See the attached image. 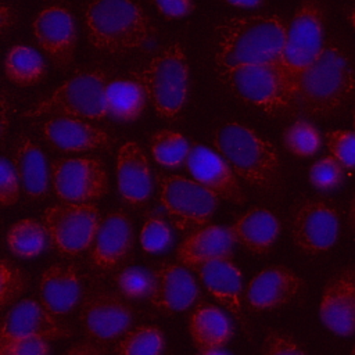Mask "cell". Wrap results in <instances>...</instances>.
Returning a JSON list of instances; mask_svg holds the SVG:
<instances>
[{
	"label": "cell",
	"mask_w": 355,
	"mask_h": 355,
	"mask_svg": "<svg viewBox=\"0 0 355 355\" xmlns=\"http://www.w3.org/2000/svg\"><path fill=\"white\" fill-rule=\"evenodd\" d=\"M283 144L291 154L306 158L319 151L322 137L319 130L311 122L298 119L286 128L283 133Z\"/></svg>",
	"instance_id": "cell-34"
},
{
	"label": "cell",
	"mask_w": 355,
	"mask_h": 355,
	"mask_svg": "<svg viewBox=\"0 0 355 355\" xmlns=\"http://www.w3.org/2000/svg\"><path fill=\"white\" fill-rule=\"evenodd\" d=\"M47 230L43 222L25 218L15 222L7 232V245L10 251L21 258L37 257L46 245Z\"/></svg>",
	"instance_id": "cell-31"
},
{
	"label": "cell",
	"mask_w": 355,
	"mask_h": 355,
	"mask_svg": "<svg viewBox=\"0 0 355 355\" xmlns=\"http://www.w3.org/2000/svg\"><path fill=\"white\" fill-rule=\"evenodd\" d=\"M348 19H349V22H351L352 28L355 29V8H352V10H351V12L348 14Z\"/></svg>",
	"instance_id": "cell-50"
},
{
	"label": "cell",
	"mask_w": 355,
	"mask_h": 355,
	"mask_svg": "<svg viewBox=\"0 0 355 355\" xmlns=\"http://www.w3.org/2000/svg\"><path fill=\"white\" fill-rule=\"evenodd\" d=\"M133 319L132 306L110 291L87 295L79 313L85 336L98 345L119 341L132 329Z\"/></svg>",
	"instance_id": "cell-12"
},
{
	"label": "cell",
	"mask_w": 355,
	"mask_h": 355,
	"mask_svg": "<svg viewBox=\"0 0 355 355\" xmlns=\"http://www.w3.org/2000/svg\"><path fill=\"white\" fill-rule=\"evenodd\" d=\"M21 187L31 200L44 198L49 190V171L40 147L22 135L17 140L14 161Z\"/></svg>",
	"instance_id": "cell-27"
},
{
	"label": "cell",
	"mask_w": 355,
	"mask_h": 355,
	"mask_svg": "<svg viewBox=\"0 0 355 355\" xmlns=\"http://www.w3.org/2000/svg\"><path fill=\"white\" fill-rule=\"evenodd\" d=\"M7 101H6V96L3 94L1 97V136H4L6 130H7Z\"/></svg>",
	"instance_id": "cell-47"
},
{
	"label": "cell",
	"mask_w": 355,
	"mask_h": 355,
	"mask_svg": "<svg viewBox=\"0 0 355 355\" xmlns=\"http://www.w3.org/2000/svg\"><path fill=\"white\" fill-rule=\"evenodd\" d=\"M115 280L119 291L126 298H144L151 291L153 273L137 266H128L119 270Z\"/></svg>",
	"instance_id": "cell-37"
},
{
	"label": "cell",
	"mask_w": 355,
	"mask_h": 355,
	"mask_svg": "<svg viewBox=\"0 0 355 355\" xmlns=\"http://www.w3.org/2000/svg\"><path fill=\"white\" fill-rule=\"evenodd\" d=\"M7 79L17 86H33L46 75V62L31 46H12L4 60Z\"/></svg>",
	"instance_id": "cell-30"
},
{
	"label": "cell",
	"mask_w": 355,
	"mask_h": 355,
	"mask_svg": "<svg viewBox=\"0 0 355 355\" xmlns=\"http://www.w3.org/2000/svg\"><path fill=\"white\" fill-rule=\"evenodd\" d=\"M165 348L164 333L150 324L132 327L116 341V355H162Z\"/></svg>",
	"instance_id": "cell-33"
},
{
	"label": "cell",
	"mask_w": 355,
	"mask_h": 355,
	"mask_svg": "<svg viewBox=\"0 0 355 355\" xmlns=\"http://www.w3.org/2000/svg\"><path fill=\"white\" fill-rule=\"evenodd\" d=\"M324 15L320 4L305 0L295 10L288 25L287 39L279 67L288 97L293 98L302 73L312 65L323 49Z\"/></svg>",
	"instance_id": "cell-7"
},
{
	"label": "cell",
	"mask_w": 355,
	"mask_h": 355,
	"mask_svg": "<svg viewBox=\"0 0 355 355\" xmlns=\"http://www.w3.org/2000/svg\"><path fill=\"white\" fill-rule=\"evenodd\" d=\"M129 75L144 89L159 118H179L186 104L189 82V61L182 44L165 46L144 64L132 68Z\"/></svg>",
	"instance_id": "cell-5"
},
{
	"label": "cell",
	"mask_w": 355,
	"mask_h": 355,
	"mask_svg": "<svg viewBox=\"0 0 355 355\" xmlns=\"http://www.w3.org/2000/svg\"><path fill=\"white\" fill-rule=\"evenodd\" d=\"M229 6L240 8H255L262 4L263 0H225Z\"/></svg>",
	"instance_id": "cell-46"
},
{
	"label": "cell",
	"mask_w": 355,
	"mask_h": 355,
	"mask_svg": "<svg viewBox=\"0 0 355 355\" xmlns=\"http://www.w3.org/2000/svg\"><path fill=\"white\" fill-rule=\"evenodd\" d=\"M197 355H229V354L225 352L223 349H204V351H198Z\"/></svg>",
	"instance_id": "cell-49"
},
{
	"label": "cell",
	"mask_w": 355,
	"mask_h": 355,
	"mask_svg": "<svg viewBox=\"0 0 355 355\" xmlns=\"http://www.w3.org/2000/svg\"><path fill=\"white\" fill-rule=\"evenodd\" d=\"M343 179L344 168L333 155L319 158L309 168V182L318 190H333L343 183Z\"/></svg>",
	"instance_id": "cell-35"
},
{
	"label": "cell",
	"mask_w": 355,
	"mask_h": 355,
	"mask_svg": "<svg viewBox=\"0 0 355 355\" xmlns=\"http://www.w3.org/2000/svg\"><path fill=\"white\" fill-rule=\"evenodd\" d=\"M32 29L39 46L58 67L72 64L76 28L71 12L65 7L58 4L44 7L35 17Z\"/></svg>",
	"instance_id": "cell-15"
},
{
	"label": "cell",
	"mask_w": 355,
	"mask_h": 355,
	"mask_svg": "<svg viewBox=\"0 0 355 355\" xmlns=\"http://www.w3.org/2000/svg\"><path fill=\"white\" fill-rule=\"evenodd\" d=\"M355 92V71L344 50L324 44L318 58L302 73L293 98L300 112L312 118L337 114Z\"/></svg>",
	"instance_id": "cell-3"
},
{
	"label": "cell",
	"mask_w": 355,
	"mask_h": 355,
	"mask_svg": "<svg viewBox=\"0 0 355 355\" xmlns=\"http://www.w3.org/2000/svg\"><path fill=\"white\" fill-rule=\"evenodd\" d=\"M302 288V279L284 265H272L261 270L245 288V301L251 311L270 312L291 302Z\"/></svg>",
	"instance_id": "cell-18"
},
{
	"label": "cell",
	"mask_w": 355,
	"mask_h": 355,
	"mask_svg": "<svg viewBox=\"0 0 355 355\" xmlns=\"http://www.w3.org/2000/svg\"><path fill=\"white\" fill-rule=\"evenodd\" d=\"M287 32V24L276 14L239 15L223 19L215 29L216 71L279 62Z\"/></svg>",
	"instance_id": "cell-1"
},
{
	"label": "cell",
	"mask_w": 355,
	"mask_h": 355,
	"mask_svg": "<svg viewBox=\"0 0 355 355\" xmlns=\"http://www.w3.org/2000/svg\"><path fill=\"white\" fill-rule=\"evenodd\" d=\"M28 277L14 263L3 259L0 263V305L6 308L15 302L26 290Z\"/></svg>",
	"instance_id": "cell-36"
},
{
	"label": "cell",
	"mask_w": 355,
	"mask_h": 355,
	"mask_svg": "<svg viewBox=\"0 0 355 355\" xmlns=\"http://www.w3.org/2000/svg\"><path fill=\"white\" fill-rule=\"evenodd\" d=\"M21 183L17 175L14 164L7 158L1 157L0 161V204L3 207L14 205L21 193Z\"/></svg>",
	"instance_id": "cell-41"
},
{
	"label": "cell",
	"mask_w": 355,
	"mask_h": 355,
	"mask_svg": "<svg viewBox=\"0 0 355 355\" xmlns=\"http://www.w3.org/2000/svg\"><path fill=\"white\" fill-rule=\"evenodd\" d=\"M172 241V233L168 223L159 216H150L140 232L141 248L148 254L164 251Z\"/></svg>",
	"instance_id": "cell-38"
},
{
	"label": "cell",
	"mask_w": 355,
	"mask_h": 355,
	"mask_svg": "<svg viewBox=\"0 0 355 355\" xmlns=\"http://www.w3.org/2000/svg\"><path fill=\"white\" fill-rule=\"evenodd\" d=\"M186 165L194 180L212 191L218 198L237 205L245 202V194L239 184L236 173L220 154L196 144L190 150Z\"/></svg>",
	"instance_id": "cell-19"
},
{
	"label": "cell",
	"mask_w": 355,
	"mask_h": 355,
	"mask_svg": "<svg viewBox=\"0 0 355 355\" xmlns=\"http://www.w3.org/2000/svg\"><path fill=\"white\" fill-rule=\"evenodd\" d=\"M326 143L333 155L344 169H355V132L333 129L326 133Z\"/></svg>",
	"instance_id": "cell-39"
},
{
	"label": "cell",
	"mask_w": 355,
	"mask_h": 355,
	"mask_svg": "<svg viewBox=\"0 0 355 355\" xmlns=\"http://www.w3.org/2000/svg\"><path fill=\"white\" fill-rule=\"evenodd\" d=\"M107 75L101 69L79 71L53 90L47 97L25 111V116H71L101 121L108 115Z\"/></svg>",
	"instance_id": "cell-6"
},
{
	"label": "cell",
	"mask_w": 355,
	"mask_h": 355,
	"mask_svg": "<svg viewBox=\"0 0 355 355\" xmlns=\"http://www.w3.org/2000/svg\"><path fill=\"white\" fill-rule=\"evenodd\" d=\"M261 355H308L301 344L288 333L272 330L266 334Z\"/></svg>",
	"instance_id": "cell-40"
},
{
	"label": "cell",
	"mask_w": 355,
	"mask_h": 355,
	"mask_svg": "<svg viewBox=\"0 0 355 355\" xmlns=\"http://www.w3.org/2000/svg\"><path fill=\"white\" fill-rule=\"evenodd\" d=\"M132 245L133 226L129 216L121 209L111 211L103 218L93 243L92 263L97 269L110 270L129 255Z\"/></svg>",
	"instance_id": "cell-23"
},
{
	"label": "cell",
	"mask_w": 355,
	"mask_h": 355,
	"mask_svg": "<svg viewBox=\"0 0 355 355\" xmlns=\"http://www.w3.org/2000/svg\"><path fill=\"white\" fill-rule=\"evenodd\" d=\"M65 355H108V354L98 344L92 341H83L69 347Z\"/></svg>",
	"instance_id": "cell-44"
},
{
	"label": "cell",
	"mask_w": 355,
	"mask_h": 355,
	"mask_svg": "<svg viewBox=\"0 0 355 355\" xmlns=\"http://www.w3.org/2000/svg\"><path fill=\"white\" fill-rule=\"evenodd\" d=\"M214 146L237 178L261 191H272L282 178V161L273 143L252 128L227 122L214 133Z\"/></svg>",
	"instance_id": "cell-4"
},
{
	"label": "cell",
	"mask_w": 355,
	"mask_h": 355,
	"mask_svg": "<svg viewBox=\"0 0 355 355\" xmlns=\"http://www.w3.org/2000/svg\"><path fill=\"white\" fill-rule=\"evenodd\" d=\"M349 355H355V345L352 347V349H351V352H349Z\"/></svg>",
	"instance_id": "cell-52"
},
{
	"label": "cell",
	"mask_w": 355,
	"mask_h": 355,
	"mask_svg": "<svg viewBox=\"0 0 355 355\" xmlns=\"http://www.w3.org/2000/svg\"><path fill=\"white\" fill-rule=\"evenodd\" d=\"M116 186L121 198L132 207L144 205L153 194L148 161L136 141H125L118 150Z\"/></svg>",
	"instance_id": "cell-21"
},
{
	"label": "cell",
	"mask_w": 355,
	"mask_h": 355,
	"mask_svg": "<svg viewBox=\"0 0 355 355\" xmlns=\"http://www.w3.org/2000/svg\"><path fill=\"white\" fill-rule=\"evenodd\" d=\"M319 316L334 334H355V262L336 272L324 284Z\"/></svg>",
	"instance_id": "cell-14"
},
{
	"label": "cell",
	"mask_w": 355,
	"mask_h": 355,
	"mask_svg": "<svg viewBox=\"0 0 355 355\" xmlns=\"http://www.w3.org/2000/svg\"><path fill=\"white\" fill-rule=\"evenodd\" d=\"M0 355H3V354H0Z\"/></svg>",
	"instance_id": "cell-53"
},
{
	"label": "cell",
	"mask_w": 355,
	"mask_h": 355,
	"mask_svg": "<svg viewBox=\"0 0 355 355\" xmlns=\"http://www.w3.org/2000/svg\"><path fill=\"white\" fill-rule=\"evenodd\" d=\"M71 336V330L40 301L26 298L18 301L6 315L0 340L39 337L57 340Z\"/></svg>",
	"instance_id": "cell-17"
},
{
	"label": "cell",
	"mask_w": 355,
	"mask_h": 355,
	"mask_svg": "<svg viewBox=\"0 0 355 355\" xmlns=\"http://www.w3.org/2000/svg\"><path fill=\"white\" fill-rule=\"evenodd\" d=\"M87 42L107 55H128L148 46L157 28L133 0H92L85 10Z\"/></svg>",
	"instance_id": "cell-2"
},
{
	"label": "cell",
	"mask_w": 355,
	"mask_h": 355,
	"mask_svg": "<svg viewBox=\"0 0 355 355\" xmlns=\"http://www.w3.org/2000/svg\"><path fill=\"white\" fill-rule=\"evenodd\" d=\"M239 244L252 254H266L279 239V218L263 207H255L240 215L230 226Z\"/></svg>",
	"instance_id": "cell-26"
},
{
	"label": "cell",
	"mask_w": 355,
	"mask_h": 355,
	"mask_svg": "<svg viewBox=\"0 0 355 355\" xmlns=\"http://www.w3.org/2000/svg\"><path fill=\"white\" fill-rule=\"evenodd\" d=\"M40 130L53 147L67 153L108 148L114 141L112 136L104 129L85 119L71 116H51L42 123Z\"/></svg>",
	"instance_id": "cell-20"
},
{
	"label": "cell",
	"mask_w": 355,
	"mask_h": 355,
	"mask_svg": "<svg viewBox=\"0 0 355 355\" xmlns=\"http://www.w3.org/2000/svg\"><path fill=\"white\" fill-rule=\"evenodd\" d=\"M189 331L198 351L222 349L233 337V324L220 308L200 304L190 315Z\"/></svg>",
	"instance_id": "cell-28"
},
{
	"label": "cell",
	"mask_w": 355,
	"mask_h": 355,
	"mask_svg": "<svg viewBox=\"0 0 355 355\" xmlns=\"http://www.w3.org/2000/svg\"><path fill=\"white\" fill-rule=\"evenodd\" d=\"M80 290L79 272L68 263L50 265L39 280L40 302L55 316H64L75 309Z\"/></svg>",
	"instance_id": "cell-25"
},
{
	"label": "cell",
	"mask_w": 355,
	"mask_h": 355,
	"mask_svg": "<svg viewBox=\"0 0 355 355\" xmlns=\"http://www.w3.org/2000/svg\"><path fill=\"white\" fill-rule=\"evenodd\" d=\"M348 223L352 227V230L355 232V196L352 197L351 202H349V208H348Z\"/></svg>",
	"instance_id": "cell-48"
},
{
	"label": "cell",
	"mask_w": 355,
	"mask_h": 355,
	"mask_svg": "<svg viewBox=\"0 0 355 355\" xmlns=\"http://www.w3.org/2000/svg\"><path fill=\"white\" fill-rule=\"evenodd\" d=\"M352 125H354V132H355V111L352 114Z\"/></svg>",
	"instance_id": "cell-51"
},
{
	"label": "cell",
	"mask_w": 355,
	"mask_h": 355,
	"mask_svg": "<svg viewBox=\"0 0 355 355\" xmlns=\"http://www.w3.org/2000/svg\"><path fill=\"white\" fill-rule=\"evenodd\" d=\"M340 234V215L334 205L324 200H305L291 216V239L305 254L316 255L329 251Z\"/></svg>",
	"instance_id": "cell-13"
},
{
	"label": "cell",
	"mask_w": 355,
	"mask_h": 355,
	"mask_svg": "<svg viewBox=\"0 0 355 355\" xmlns=\"http://www.w3.org/2000/svg\"><path fill=\"white\" fill-rule=\"evenodd\" d=\"M236 243L230 227L207 225L186 236L176 250V257L183 266L194 269L209 261L232 259Z\"/></svg>",
	"instance_id": "cell-22"
},
{
	"label": "cell",
	"mask_w": 355,
	"mask_h": 355,
	"mask_svg": "<svg viewBox=\"0 0 355 355\" xmlns=\"http://www.w3.org/2000/svg\"><path fill=\"white\" fill-rule=\"evenodd\" d=\"M187 139L171 129H162L150 136V151L155 162L165 168H176L187 161L190 154Z\"/></svg>",
	"instance_id": "cell-32"
},
{
	"label": "cell",
	"mask_w": 355,
	"mask_h": 355,
	"mask_svg": "<svg viewBox=\"0 0 355 355\" xmlns=\"http://www.w3.org/2000/svg\"><path fill=\"white\" fill-rule=\"evenodd\" d=\"M51 183L62 202L83 204L104 197L108 191L107 169L100 158H60L51 164Z\"/></svg>",
	"instance_id": "cell-11"
},
{
	"label": "cell",
	"mask_w": 355,
	"mask_h": 355,
	"mask_svg": "<svg viewBox=\"0 0 355 355\" xmlns=\"http://www.w3.org/2000/svg\"><path fill=\"white\" fill-rule=\"evenodd\" d=\"M42 222L57 251L73 257L94 243L103 218L93 202H62L47 207L42 214Z\"/></svg>",
	"instance_id": "cell-10"
},
{
	"label": "cell",
	"mask_w": 355,
	"mask_h": 355,
	"mask_svg": "<svg viewBox=\"0 0 355 355\" xmlns=\"http://www.w3.org/2000/svg\"><path fill=\"white\" fill-rule=\"evenodd\" d=\"M200 297V288L186 266L165 262L153 272L148 302L162 313L187 311Z\"/></svg>",
	"instance_id": "cell-16"
},
{
	"label": "cell",
	"mask_w": 355,
	"mask_h": 355,
	"mask_svg": "<svg viewBox=\"0 0 355 355\" xmlns=\"http://www.w3.org/2000/svg\"><path fill=\"white\" fill-rule=\"evenodd\" d=\"M159 201L180 232H194L211 220L219 198L198 182L179 175L157 176Z\"/></svg>",
	"instance_id": "cell-8"
},
{
	"label": "cell",
	"mask_w": 355,
	"mask_h": 355,
	"mask_svg": "<svg viewBox=\"0 0 355 355\" xmlns=\"http://www.w3.org/2000/svg\"><path fill=\"white\" fill-rule=\"evenodd\" d=\"M15 22V12L14 10L3 3L1 7H0V26H1V33H6L7 31L11 29V26L14 25Z\"/></svg>",
	"instance_id": "cell-45"
},
{
	"label": "cell",
	"mask_w": 355,
	"mask_h": 355,
	"mask_svg": "<svg viewBox=\"0 0 355 355\" xmlns=\"http://www.w3.org/2000/svg\"><path fill=\"white\" fill-rule=\"evenodd\" d=\"M193 270L197 272L208 293L245 326L241 272L237 265L232 259H218L205 262Z\"/></svg>",
	"instance_id": "cell-24"
},
{
	"label": "cell",
	"mask_w": 355,
	"mask_h": 355,
	"mask_svg": "<svg viewBox=\"0 0 355 355\" xmlns=\"http://www.w3.org/2000/svg\"><path fill=\"white\" fill-rule=\"evenodd\" d=\"M218 73L234 96L266 114L276 115L291 107L279 62L241 65Z\"/></svg>",
	"instance_id": "cell-9"
},
{
	"label": "cell",
	"mask_w": 355,
	"mask_h": 355,
	"mask_svg": "<svg viewBox=\"0 0 355 355\" xmlns=\"http://www.w3.org/2000/svg\"><path fill=\"white\" fill-rule=\"evenodd\" d=\"M153 3L166 18L186 17L194 8L193 0H153Z\"/></svg>",
	"instance_id": "cell-43"
},
{
	"label": "cell",
	"mask_w": 355,
	"mask_h": 355,
	"mask_svg": "<svg viewBox=\"0 0 355 355\" xmlns=\"http://www.w3.org/2000/svg\"><path fill=\"white\" fill-rule=\"evenodd\" d=\"M147 104L144 89L133 79H114L107 86L108 115L121 121L137 119Z\"/></svg>",
	"instance_id": "cell-29"
},
{
	"label": "cell",
	"mask_w": 355,
	"mask_h": 355,
	"mask_svg": "<svg viewBox=\"0 0 355 355\" xmlns=\"http://www.w3.org/2000/svg\"><path fill=\"white\" fill-rule=\"evenodd\" d=\"M0 354L3 355H49V340L39 337H25L14 340H0Z\"/></svg>",
	"instance_id": "cell-42"
}]
</instances>
